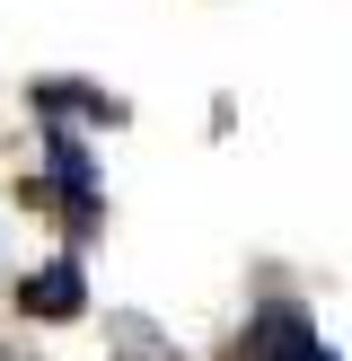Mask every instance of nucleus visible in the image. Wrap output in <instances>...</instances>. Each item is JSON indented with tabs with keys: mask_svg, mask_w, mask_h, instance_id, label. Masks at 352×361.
I'll use <instances>...</instances> for the list:
<instances>
[{
	"mask_svg": "<svg viewBox=\"0 0 352 361\" xmlns=\"http://www.w3.org/2000/svg\"><path fill=\"white\" fill-rule=\"evenodd\" d=\"M18 317H35V326L88 317V264H80V247H62L53 264H35V274L18 282Z\"/></svg>",
	"mask_w": 352,
	"mask_h": 361,
	"instance_id": "nucleus-3",
	"label": "nucleus"
},
{
	"mask_svg": "<svg viewBox=\"0 0 352 361\" xmlns=\"http://www.w3.org/2000/svg\"><path fill=\"white\" fill-rule=\"evenodd\" d=\"M246 361H334V344L308 326V309L299 300H264L256 317H246Z\"/></svg>",
	"mask_w": 352,
	"mask_h": 361,
	"instance_id": "nucleus-2",
	"label": "nucleus"
},
{
	"mask_svg": "<svg viewBox=\"0 0 352 361\" xmlns=\"http://www.w3.org/2000/svg\"><path fill=\"white\" fill-rule=\"evenodd\" d=\"M27 194L62 212V229H70V238H88V229L106 221V168H97V150H88V133H70V123H44V159H35Z\"/></svg>",
	"mask_w": 352,
	"mask_h": 361,
	"instance_id": "nucleus-1",
	"label": "nucleus"
},
{
	"mask_svg": "<svg viewBox=\"0 0 352 361\" xmlns=\"http://www.w3.org/2000/svg\"><path fill=\"white\" fill-rule=\"evenodd\" d=\"M27 106H35L44 123H70V133H80V123H88V133L123 123V97H106V88H80V80H35V88H27Z\"/></svg>",
	"mask_w": 352,
	"mask_h": 361,
	"instance_id": "nucleus-4",
	"label": "nucleus"
},
{
	"mask_svg": "<svg viewBox=\"0 0 352 361\" xmlns=\"http://www.w3.org/2000/svg\"><path fill=\"white\" fill-rule=\"evenodd\" d=\"M0 264H9V247H0Z\"/></svg>",
	"mask_w": 352,
	"mask_h": 361,
	"instance_id": "nucleus-5",
	"label": "nucleus"
}]
</instances>
